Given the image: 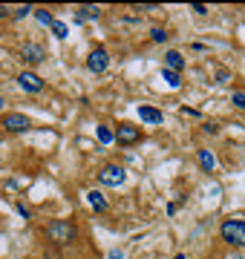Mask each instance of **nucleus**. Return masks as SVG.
I'll list each match as a JSON object with an SVG mask.
<instances>
[{
    "label": "nucleus",
    "mask_w": 245,
    "mask_h": 259,
    "mask_svg": "<svg viewBox=\"0 0 245 259\" xmlns=\"http://www.w3.org/2000/svg\"><path fill=\"white\" fill-rule=\"evenodd\" d=\"M46 236L55 242V245H69V242H75V225H69V222H63V219H55V222H49L46 225Z\"/></svg>",
    "instance_id": "f257e3e1"
},
{
    "label": "nucleus",
    "mask_w": 245,
    "mask_h": 259,
    "mask_svg": "<svg viewBox=\"0 0 245 259\" xmlns=\"http://www.w3.org/2000/svg\"><path fill=\"white\" fill-rule=\"evenodd\" d=\"M219 233H222V239H225L228 245H234V248H243L245 245V222L243 219H225L222 227H219Z\"/></svg>",
    "instance_id": "f03ea898"
},
{
    "label": "nucleus",
    "mask_w": 245,
    "mask_h": 259,
    "mask_svg": "<svg viewBox=\"0 0 245 259\" xmlns=\"http://www.w3.org/2000/svg\"><path fill=\"white\" fill-rule=\"evenodd\" d=\"M124 179H127V173H124V167H119V164H107L98 173V182L107 185V187H119V185H124Z\"/></svg>",
    "instance_id": "7ed1b4c3"
},
{
    "label": "nucleus",
    "mask_w": 245,
    "mask_h": 259,
    "mask_svg": "<svg viewBox=\"0 0 245 259\" xmlns=\"http://www.w3.org/2000/svg\"><path fill=\"white\" fill-rule=\"evenodd\" d=\"M0 127L6 130V132H23V130H29V118L23 112H6L3 121H0Z\"/></svg>",
    "instance_id": "20e7f679"
},
{
    "label": "nucleus",
    "mask_w": 245,
    "mask_h": 259,
    "mask_svg": "<svg viewBox=\"0 0 245 259\" xmlns=\"http://www.w3.org/2000/svg\"><path fill=\"white\" fill-rule=\"evenodd\" d=\"M20 61H26V64H41V61H46V49L41 46V43H23L20 46Z\"/></svg>",
    "instance_id": "39448f33"
},
{
    "label": "nucleus",
    "mask_w": 245,
    "mask_h": 259,
    "mask_svg": "<svg viewBox=\"0 0 245 259\" xmlns=\"http://www.w3.org/2000/svg\"><path fill=\"white\" fill-rule=\"evenodd\" d=\"M87 66H90V72H104V69L110 66L107 49H104V46H95V49L90 52V58H87Z\"/></svg>",
    "instance_id": "423d86ee"
},
{
    "label": "nucleus",
    "mask_w": 245,
    "mask_h": 259,
    "mask_svg": "<svg viewBox=\"0 0 245 259\" xmlns=\"http://www.w3.org/2000/svg\"><path fill=\"white\" fill-rule=\"evenodd\" d=\"M18 84H20L23 92H32V95H38L43 90V78H38L35 72H20L18 75Z\"/></svg>",
    "instance_id": "0eeeda50"
},
{
    "label": "nucleus",
    "mask_w": 245,
    "mask_h": 259,
    "mask_svg": "<svg viewBox=\"0 0 245 259\" xmlns=\"http://www.w3.org/2000/svg\"><path fill=\"white\" fill-rule=\"evenodd\" d=\"M139 135H142V132H139V127H133V124H119V127H116V141H119V144H136Z\"/></svg>",
    "instance_id": "6e6552de"
},
{
    "label": "nucleus",
    "mask_w": 245,
    "mask_h": 259,
    "mask_svg": "<svg viewBox=\"0 0 245 259\" xmlns=\"http://www.w3.org/2000/svg\"><path fill=\"white\" fill-rule=\"evenodd\" d=\"M139 118H142L144 124H162V118H164V115H162L156 107H147V104H142V107H139Z\"/></svg>",
    "instance_id": "1a4fd4ad"
},
{
    "label": "nucleus",
    "mask_w": 245,
    "mask_h": 259,
    "mask_svg": "<svg viewBox=\"0 0 245 259\" xmlns=\"http://www.w3.org/2000/svg\"><path fill=\"white\" fill-rule=\"evenodd\" d=\"M87 204H90L95 213H107V199H104L101 190H90L87 193Z\"/></svg>",
    "instance_id": "9d476101"
},
{
    "label": "nucleus",
    "mask_w": 245,
    "mask_h": 259,
    "mask_svg": "<svg viewBox=\"0 0 245 259\" xmlns=\"http://www.w3.org/2000/svg\"><path fill=\"white\" fill-rule=\"evenodd\" d=\"M164 69H173V72H182L184 69V58L176 52V49L164 52Z\"/></svg>",
    "instance_id": "9b49d317"
},
{
    "label": "nucleus",
    "mask_w": 245,
    "mask_h": 259,
    "mask_svg": "<svg viewBox=\"0 0 245 259\" xmlns=\"http://www.w3.org/2000/svg\"><path fill=\"white\" fill-rule=\"evenodd\" d=\"M98 18H101V9H98V6H78V15H75L78 23H84V20H98Z\"/></svg>",
    "instance_id": "f8f14e48"
},
{
    "label": "nucleus",
    "mask_w": 245,
    "mask_h": 259,
    "mask_svg": "<svg viewBox=\"0 0 245 259\" xmlns=\"http://www.w3.org/2000/svg\"><path fill=\"white\" fill-rule=\"evenodd\" d=\"M196 159H199V167H202L205 173H211V170L216 167V159H214V153H211V150H199V153H196Z\"/></svg>",
    "instance_id": "ddd939ff"
},
{
    "label": "nucleus",
    "mask_w": 245,
    "mask_h": 259,
    "mask_svg": "<svg viewBox=\"0 0 245 259\" xmlns=\"http://www.w3.org/2000/svg\"><path fill=\"white\" fill-rule=\"evenodd\" d=\"M35 18H38V23H41V26H52V23H55L52 12H46V9H35Z\"/></svg>",
    "instance_id": "4468645a"
},
{
    "label": "nucleus",
    "mask_w": 245,
    "mask_h": 259,
    "mask_svg": "<svg viewBox=\"0 0 245 259\" xmlns=\"http://www.w3.org/2000/svg\"><path fill=\"white\" fill-rule=\"evenodd\" d=\"M162 78H164V81H167V87H173V90H176V87L182 84L179 72H173V69H162Z\"/></svg>",
    "instance_id": "2eb2a0df"
},
{
    "label": "nucleus",
    "mask_w": 245,
    "mask_h": 259,
    "mask_svg": "<svg viewBox=\"0 0 245 259\" xmlns=\"http://www.w3.org/2000/svg\"><path fill=\"white\" fill-rule=\"evenodd\" d=\"M98 141L101 144H110V141H116V132L110 127H98Z\"/></svg>",
    "instance_id": "dca6fc26"
},
{
    "label": "nucleus",
    "mask_w": 245,
    "mask_h": 259,
    "mask_svg": "<svg viewBox=\"0 0 245 259\" xmlns=\"http://www.w3.org/2000/svg\"><path fill=\"white\" fill-rule=\"evenodd\" d=\"M35 9H32L29 3H23V6H18V9H12V18H18V20H23L26 15H32Z\"/></svg>",
    "instance_id": "f3484780"
},
{
    "label": "nucleus",
    "mask_w": 245,
    "mask_h": 259,
    "mask_svg": "<svg viewBox=\"0 0 245 259\" xmlns=\"http://www.w3.org/2000/svg\"><path fill=\"white\" fill-rule=\"evenodd\" d=\"M150 37H153V43H164L170 35L164 32V29H159V26H153V29H150Z\"/></svg>",
    "instance_id": "a211bd4d"
},
{
    "label": "nucleus",
    "mask_w": 245,
    "mask_h": 259,
    "mask_svg": "<svg viewBox=\"0 0 245 259\" xmlns=\"http://www.w3.org/2000/svg\"><path fill=\"white\" fill-rule=\"evenodd\" d=\"M52 32H55V37H66V23H61V20H55V23H52Z\"/></svg>",
    "instance_id": "6ab92c4d"
},
{
    "label": "nucleus",
    "mask_w": 245,
    "mask_h": 259,
    "mask_svg": "<svg viewBox=\"0 0 245 259\" xmlns=\"http://www.w3.org/2000/svg\"><path fill=\"white\" fill-rule=\"evenodd\" d=\"M231 104H234L237 110H245V92H234V95H231Z\"/></svg>",
    "instance_id": "aec40b11"
},
{
    "label": "nucleus",
    "mask_w": 245,
    "mask_h": 259,
    "mask_svg": "<svg viewBox=\"0 0 245 259\" xmlns=\"http://www.w3.org/2000/svg\"><path fill=\"white\" fill-rule=\"evenodd\" d=\"M228 78H231V75H228V69H219V72H216V84H225Z\"/></svg>",
    "instance_id": "412c9836"
},
{
    "label": "nucleus",
    "mask_w": 245,
    "mask_h": 259,
    "mask_svg": "<svg viewBox=\"0 0 245 259\" xmlns=\"http://www.w3.org/2000/svg\"><path fill=\"white\" fill-rule=\"evenodd\" d=\"M193 12H196V15H208V6H202V3H196V6H193Z\"/></svg>",
    "instance_id": "4be33fe9"
},
{
    "label": "nucleus",
    "mask_w": 245,
    "mask_h": 259,
    "mask_svg": "<svg viewBox=\"0 0 245 259\" xmlns=\"http://www.w3.org/2000/svg\"><path fill=\"white\" fill-rule=\"evenodd\" d=\"M18 213H20L23 219H29V216H32V213H29V210H26V207H23V204H18Z\"/></svg>",
    "instance_id": "5701e85b"
},
{
    "label": "nucleus",
    "mask_w": 245,
    "mask_h": 259,
    "mask_svg": "<svg viewBox=\"0 0 245 259\" xmlns=\"http://www.w3.org/2000/svg\"><path fill=\"white\" fill-rule=\"evenodd\" d=\"M205 132H211V135H216V132H219V127H216V124H205Z\"/></svg>",
    "instance_id": "b1692460"
},
{
    "label": "nucleus",
    "mask_w": 245,
    "mask_h": 259,
    "mask_svg": "<svg viewBox=\"0 0 245 259\" xmlns=\"http://www.w3.org/2000/svg\"><path fill=\"white\" fill-rule=\"evenodd\" d=\"M9 15H12V9H6V6L0 3V18H9Z\"/></svg>",
    "instance_id": "393cba45"
},
{
    "label": "nucleus",
    "mask_w": 245,
    "mask_h": 259,
    "mask_svg": "<svg viewBox=\"0 0 245 259\" xmlns=\"http://www.w3.org/2000/svg\"><path fill=\"white\" fill-rule=\"evenodd\" d=\"M124 257V251H110V259H122Z\"/></svg>",
    "instance_id": "a878e982"
},
{
    "label": "nucleus",
    "mask_w": 245,
    "mask_h": 259,
    "mask_svg": "<svg viewBox=\"0 0 245 259\" xmlns=\"http://www.w3.org/2000/svg\"><path fill=\"white\" fill-rule=\"evenodd\" d=\"M173 259H187V257H184V254H176V257H173Z\"/></svg>",
    "instance_id": "bb28decb"
},
{
    "label": "nucleus",
    "mask_w": 245,
    "mask_h": 259,
    "mask_svg": "<svg viewBox=\"0 0 245 259\" xmlns=\"http://www.w3.org/2000/svg\"><path fill=\"white\" fill-rule=\"evenodd\" d=\"M0 110H3V95H0Z\"/></svg>",
    "instance_id": "cd10ccee"
},
{
    "label": "nucleus",
    "mask_w": 245,
    "mask_h": 259,
    "mask_svg": "<svg viewBox=\"0 0 245 259\" xmlns=\"http://www.w3.org/2000/svg\"><path fill=\"white\" fill-rule=\"evenodd\" d=\"M234 259H243V257H234Z\"/></svg>",
    "instance_id": "c85d7f7f"
}]
</instances>
